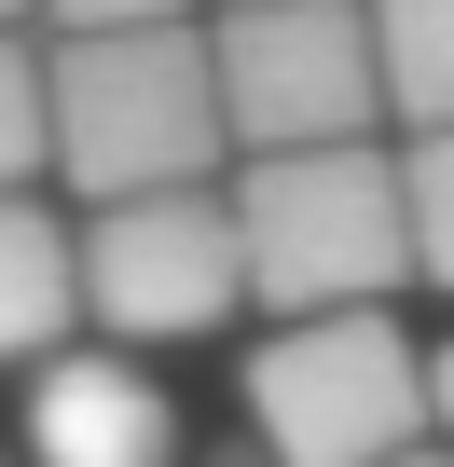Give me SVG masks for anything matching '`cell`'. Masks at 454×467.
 Returning <instances> with one entry per match:
<instances>
[{
  "label": "cell",
  "mask_w": 454,
  "mask_h": 467,
  "mask_svg": "<svg viewBox=\"0 0 454 467\" xmlns=\"http://www.w3.org/2000/svg\"><path fill=\"white\" fill-rule=\"evenodd\" d=\"M235 234H248V303H276V317H344V303H385V289L427 275V248H413V179L372 138L248 151Z\"/></svg>",
  "instance_id": "obj_1"
},
{
  "label": "cell",
  "mask_w": 454,
  "mask_h": 467,
  "mask_svg": "<svg viewBox=\"0 0 454 467\" xmlns=\"http://www.w3.org/2000/svg\"><path fill=\"white\" fill-rule=\"evenodd\" d=\"M235 151V110H220V56L206 28H69L56 42V179L83 206L124 192H179Z\"/></svg>",
  "instance_id": "obj_2"
},
{
  "label": "cell",
  "mask_w": 454,
  "mask_h": 467,
  "mask_svg": "<svg viewBox=\"0 0 454 467\" xmlns=\"http://www.w3.org/2000/svg\"><path fill=\"white\" fill-rule=\"evenodd\" d=\"M427 358L399 344L385 303H344V317H276V344L248 358V426L276 467H385L413 453L427 426Z\"/></svg>",
  "instance_id": "obj_3"
},
{
  "label": "cell",
  "mask_w": 454,
  "mask_h": 467,
  "mask_svg": "<svg viewBox=\"0 0 454 467\" xmlns=\"http://www.w3.org/2000/svg\"><path fill=\"white\" fill-rule=\"evenodd\" d=\"M206 56H220L235 151L372 138V110H385V42H372V0H220Z\"/></svg>",
  "instance_id": "obj_4"
},
{
  "label": "cell",
  "mask_w": 454,
  "mask_h": 467,
  "mask_svg": "<svg viewBox=\"0 0 454 467\" xmlns=\"http://www.w3.org/2000/svg\"><path fill=\"white\" fill-rule=\"evenodd\" d=\"M248 303V234H235V192H124L83 220V317H111L124 344H193Z\"/></svg>",
  "instance_id": "obj_5"
},
{
  "label": "cell",
  "mask_w": 454,
  "mask_h": 467,
  "mask_svg": "<svg viewBox=\"0 0 454 467\" xmlns=\"http://www.w3.org/2000/svg\"><path fill=\"white\" fill-rule=\"evenodd\" d=\"M179 412L138 358H42L28 371V467H165Z\"/></svg>",
  "instance_id": "obj_6"
},
{
  "label": "cell",
  "mask_w": 454,
  "mask_h": 467,
  "mask_svg": "<svg viewBox=\"0 0 454 467\" xmlns=\"http://www.w3.org/2000/svg\"><path fill=\"white\" fill-rule=\"evenodd\" d=\"M69 317H83V248L56 234L42 192H0V358H56Z\"/></svg>",
  "instance_id": "obj_7"
},
{
  "label": "cell",
  "mask_w": 454,
  "mask_h": 467,
  "mask_svg": "<svg viewBox=\"0 0 454 467\" xmlns=\"http://www.w3.org/2000/svg\"><path fill=\"white\" fill-rule=\"evenodd\" d=\"M372 42H385V110L413 138L454 124V0H372Z\"/></svg>",
  "instance_id": "obj_8"
},
{
  "label": "cell",
  "mask_w": 454,
  "mask_h": 467,
  "mask_svg": "<svg viewBox=\"0 0 454 467\" xmlns=\"http://www.w3.org/2000/svg\"><path fill=\"white\" fill-rule=\"evenodd\" d=\"M56 165V56L0 28V192H28Z\"/></svg>",
  "instance_id": "obj_9"
},
{
  "label": "cell",
  "mask_w": 454,
  "mask_h": 467,
  "mask_svg": "<svg viewBox=\"0 0 454 467\" xmlns=\"http://www.w3.org/2000/svg\"><path fill=\"white\" fill-rule=\"evenodd\" d=\"M399 179H413V248H427V289H454V124H427V138L399 151Z\"/></svg>",
  "instance_id": "obj_10"
},
{
  "label": "cell",
  "mask_w": 454,
  "mask_h": 467,
  "mask_svg": "<svg viewBox=\"0 0 454 467\" xmlns=\"http://www.w3.org/2000/svg\"><path fill=\"white\" fill-rule=\"evenodd\" d=\"M42 15H56V28H165L179 0H42Z\"/></svg>",
  "instance_id": "obj_11"
},
{
  "label": "cell",
  "mask_w": 454,
  "mask_h": 467,
  "mask_svg": "<svg viewBox=\"0 0 454 467\" xmlns=\"http://www.w3.org/2000/svg\"><path fill=\"white\" fill-rule=\"evenodd\" d=\"M427 399H440V426H454V344H440V358H427Z\"/></svg>",
  "instance_id": "obj_12"
},
{
  "label": "cell",
  "mask_w": 454,
  "mask_h": 467,
  "mask_svg": "<svg viewBox=\"0 0 454 467\" xmlns=\"http://www.w3.org/2000/svg\"><path fill=\"white\" fill-rule=\"evenodd\" d=\"M385 467H454V453H385Z\"/></svg>",
  "instance_id": "obj_13"
},
{
  "label": "cell",
  "mask_w": 454,
  "mask_h": 467,
  "mask_svg": "<svg viewBox=\"0 0 454 467\" xmlns=\"http://www.w3.org/2000/svg\"><path fill=\"white\" fill-rule=\"evenodd\" d=\"M15 15H28V0H0V28H15Z\"/></svg>",
  "instance_id": "obj_14"
},
{
  "label": "cell",
  "mask_w": 454,
  "mask_h": 467,
  "mask_svg": "<svg viewBox=\"0 0 454 467\" xmlns=\"http://www.w3.org/2000/svg\"><path fill=\"white\" fill-rule=\"evenodd\" d=\"M220 467H248V453H220Z\"/></svg>",
  "instance_id": "obj_15"
}]
</instances>
